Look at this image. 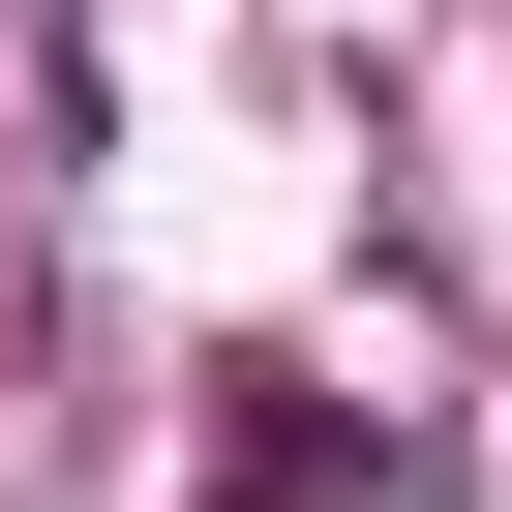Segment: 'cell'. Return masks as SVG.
Listing matches in <instances>:
<instances>
[{"label": "cell", "mask_w": 512, "mask_h": 512, "mask_svg": "<svg viewBox=\"0 0 512 512\" xmlns=\"http://www.w3.org/2000/svg\"><path fill=\"white\" fill-rule=\"evenodd\" d=\"M0 61H31V121L91 151V0H0Z\"/></svg>", "instance_id": "cell-1"}]
</instances>
